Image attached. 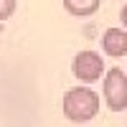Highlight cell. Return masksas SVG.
<instances>
[{
    "instance_id": "cell-1",
    "label": "cell",
    "mask_w": 127,
    "mask_h": 127,
    "mask_svg": "<svg viewBox=\"0 0 127 127\" xmlns=\"http://www.w3.org/2000/svg\"><path fill=\"white\" fill-rule=\"evenodd\" d=\"M99 107H102V99L99 94L94 92L87 84H79V87H71L66 89L61 99V112L69 122H89L99 114Z\"/></svg>"
},
{
    "instance_id": "cell-2",
    "label": "cell",
    "mask_w": 127,
    "mask_h": 127,
    "mask_svg": "<svg viewBox=\"0 0 127 127\" xmlns=\"http://www.w3.org/2000/svg\"><path fill=\"white\" fill-rule=\"evenodd\" d=\"M104 104L112 112H125L127 109V71L120 66H112L104 71Z\"/></svg>"
},
{
    "instance_id": "cell-3",
    "label": "cell",
    "mask_w": 127,
    "mask_h": 127,
    "mask_svg": "<svg viewBox=\"0 0 127 127\" xmlns=\"http://www.w3.org/2000/svg\"><path fill=\"white\" fill-rule=\"evenodd\" d=\"M107 71L104 69V59L102 54H97V51H79L76 56H74L71 61V74L76 76L81 84H94L102 79V74Z\"/></svg>"
},
{
    "instance_id": "cell-4",
    "label": "cell",
    "mask_w": 127,
    "mask_h": 127,
    "mask_svg": "<svg viewBox=\"0 0 127 127\" xmlns=\"http://www.w3.org/2000/svg\"><path fill=\"white\" fill-rule=\"evenodd\" d=\"M102 51L112 59L127 56V28H107L102 36Z\"/></svg>"
},
{
    "instance_id": "cell-5",
    "label": "cell",
    "mask_w": 127,
    "mask_h": 127,
    "mask_svg": "<svg viewBox=\"0 0 127 127\" xmlns=\"http://www.w3.org/2000/svg\"><path fill=\"white\" fill-rule=\"evenodd\" d=\"M64 3V10L69 15H76V18H89L99 10L102 0H61Z\"/></svg>"
},
{
    "instance_id": "cell-6",
    "label": "cell",
    "mask_w": 127,
    "mask_h": 127,
    "mask_svg": "<svg viewBox=\"0 0 127 127\" xmlns=\"http://www.w3.org/2000/svg\"><path fill=\"white\" fill-rule=\"evenodd\" d=\"M15 8H18L15 0H0V23H3V20H8V18H13Z\"/></svg>"
},
{
    "instance_id": "cell-7",
    "label": "cell",
    "mask_w": 127,
    "mask_h": 127,
    "mask_svg": "<svg viewBox=\"0 0 127 127\" xmlns=\"http://www.w3.org/2000/svg\"><path fill=\"white\" fill-rule=\"evenodd\" d=\"M120 20H122V28H127V3H125L122 10H120Z\"/></svg>"
},
{
    "instance_id": "cell-8",
    "label": "cell",
    "mask_w": 127,
    "mask_h": 127,
    "mask_svg": "<svg viewBox=\"0 0 127 127\" xmlns=\"http://www.w3.org/2000/svg\"><path fill=\"white\" fill-rule=\"evenodd\" d=\"M125 71H127V69H125Z\"/></svg>"
}]
</instances>
